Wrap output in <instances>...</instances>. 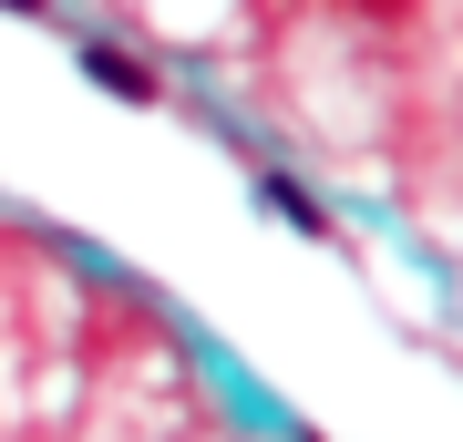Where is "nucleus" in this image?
Returning a JSON list of instances; mask_svg holds the SVG:
<instances>
[{
    "label": "nucleus",
    "mask_w": 463,
    "mask_h": 442,
    "mask_svg": "<svg viewBox=\"0 0 463 442\" xmlns=\"http://www.w3.org/2000/svg\"><path fill=\"white\" fill-rule=\"evenodd\" d=\"M11 11H42V0H11Z\"/></svg>",
    "instance_id": "3"
},
{
    "label": "nucleus",
    "mask_w": 463,
    "mask_h": 442,
    "mask_svg": "<svg viewBox=\"0 0 463 442\" xmlns=\"http://www.w3.org/2000/svg\"><path fill=\"white\" fill-rule=\"evenodd\" d=\"M83 72H93L114 103H155V72L134 62V52H114V42H83Z\"/></svg>",
    "instance_id": "1"
},
{
    "label": "nucleus",
    "mask_w": 463,
    "mask_h": 442,
    "mask_svg": "<svg viewBox=\"0 0 463 442\" xmlns=\"http://www.w3.org/2000/svg\"><path fill=\"white\" fill-rule=\"evenodd\" d=\"M268 206H279V216H288V227H298V237H330V216H319L309 196H298V185H288V175H268Z\"/></svg>",
    "instance_id": "2"
}]
</instances>
